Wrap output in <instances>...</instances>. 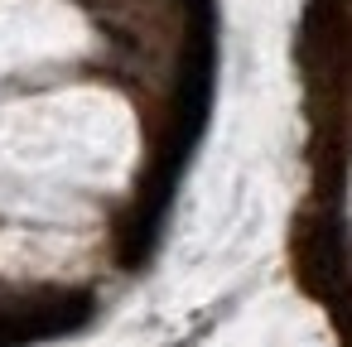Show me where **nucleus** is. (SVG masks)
Listing matches in <instances>:
<instances>
[]
</instances>
